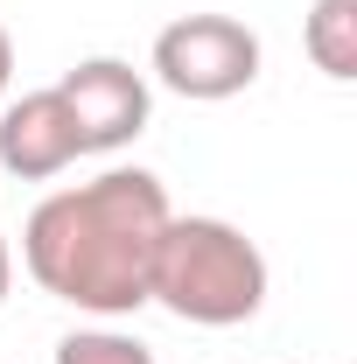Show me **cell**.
<instances>
[{
  "instance_id": "6da1fadb",
  "label": "cell",
  "mask_w": 357,
  "mask_h": 364,
  "mask_svg": "<svg viewBox=\"0 0 357 364\" xmlns=\"http://www.w3.org/2000/svg\"><path fill=\"white\" fill-rule=\"evenodd\" d=\"M169 189L147 168H105V176L56 189L28 210L21 225V267L28 280L85 309L98 322H119L147 309V273L154 245L169 231Z\"/></svg>"
},
{
  "instance_id": "7a4b0ae2",
  "label": "cell",
  "mask_w": 357,
  "mask_h": 364,
  "mask_svg": "<svg viewBox=\"0 0 357 364\" xmlns=\"http://www.w3.org/2000/svg\"><path fill=\"white\" fill-rule=\"evenodd\" d=\"M147 301L196 329H238L267 309V252L224 218H169L147 273Z\"/></svg>"
},
{
  "instance_id": "3957f363",
  "label": "cell",
  "mask_w": 357,
  "mask_h": 364,
  "mask_svg": "<svg viewBox=\"0 0 357 364\" xmlns=\"http://www.w3.org/2000/svg\"><path fill=\"white\" fill-rule=\"evenodd\" d=\"M154 77L189 105H224L260 77V36L231 14H182L154 36Z\"/></svg>"
},
{
  "instance_id": "277c9868",
  "label": "cell",
  "mask_w": 357,
  "mask_h": 364,
  "mask_svg": "<svg viewBox=\"0 0 357 364\" xmlns=\"http://www.w3.org/2000/svg\"><path fill=\"white\" fill-rule=\"evenodd\" d=\"M56 91H63V105L78 119L85 154H119V147H134L147 134L154 91H147V77H140L127 56H85V63H70L56 77Z\"/></svg>"
},
{
  "instance_id": "5b68a950",
  "label": "cell",
  "mask_w": 357,
  "mask_h": 364,
  "mask_svg": "<svg viewBox=\"0 0 357 364\" xmlns=\"http://www.w3.org/2000/svg\"><path fill=\"white\" fill-rule=\"evenodd\" d=\"M78 154H85V140H78V119H70V105H63L56 85L21 91L0 112V168L14 182H49V176H63Z\"/></svg>"
},
{
  "instance_id": "8992f818",
  "label": "cell",
  "mask_w": 357,
  "mask_h": 364,
  "mask_svg": "<svg viewBox=\"0 0 357 364\" xmlns=\"http://www.w3.org/2000/svg\"><path fill=\"white\" fill-rule=\"evenodd\" d=\"M302 43H309V63L329 85H351L357 77V0H315Z\"/></svg>"
},
{
  "instance_id": "52a82bcc",
  "label": "cell",
  "mask_w": 357,
  "mask_h": 364,
  "mask_svg": "<svg viewBox=\"0 0 357 364\" xmlns=\"http://www.w3.org/2000/svg\"><path fill=\"white\" fill-rule=\"evenodd\" d=\"M56 364H154V350L127 329H70L56 343Z\"/></svg>"
},
{
  "instance_id": "ba28073f",
  "label": "cell",
  "mask_w": 357,
  "mask_h": 364,
  "mask_svg": "<svg viewBox=\"0 0 357 364\" xmlns=\"http://www.w3.org/2000/svg\"><path fill=\"white\" fill-rule=\"evenodd\" d=\"M7 77H14V36L0 28V91H7Z\"/></svg>"
},
{
  "instance_id": "9c48e42d",
  "label": "cell",
  "mask_w": 357,
  "mask_h": 364,
  "mask_svg": "<svg viewBox=\"0 0 357 364\" xmlns=\"http://www.w3.org/2000/svg\"><path fill=\"white\" fill-rule=\"evenodd\" d=\"M7 287H14V252H7V238H0V301H7Z\"/></svg>"
}]
</instances>
